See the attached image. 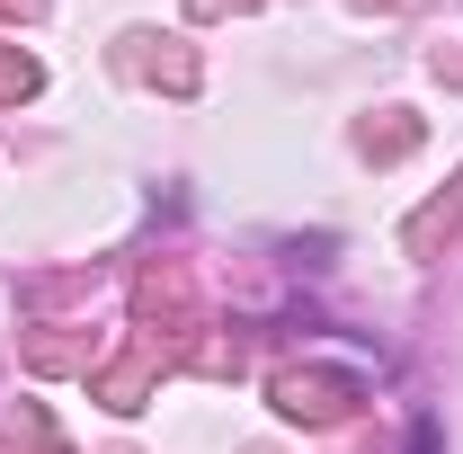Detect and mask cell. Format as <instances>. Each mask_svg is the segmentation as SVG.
<instances>
[{"label": "cell", "instance_id": "6da1fadb", "mask_svg": "<svg viewBox=\"0 0 463 454\" xmlns=\"http://www.w3.org/2000/svg\"><path fill=\"white\" fill-rule=\"evenodd\" d=\"M410 454H437V419H419V428H410Z\"/></svg>", "mask_w": 463, "mask_h": 454}]
</instances>
